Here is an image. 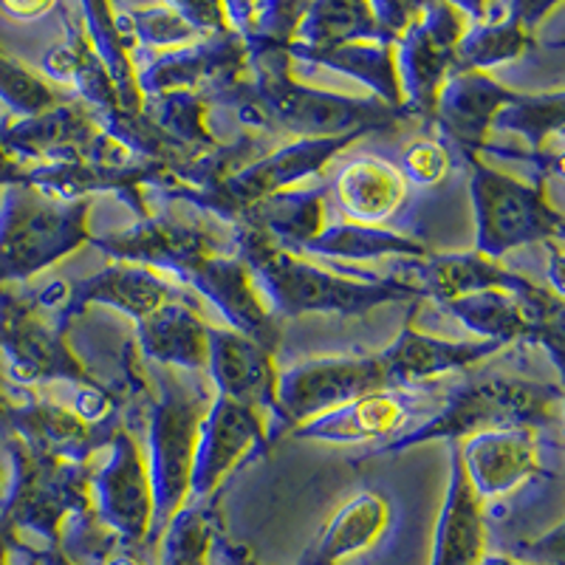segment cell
I'll return each instance as SVG.
<instances>
[{
    "label": "cell",
    "instance_id": "cell-3",
    "mask_svg": "<svg viewBox=\"0 0 565 565\" xmlns=\"http://www.w3.org/2000/svg\"><path fill=\"white\" fill-rule=\"evenodd\" d=\"M481 546L483 529L476 489L469 483L467 472L458 469L450 503L444 509L441 526H438L433 565H478L481 563Z\"/></svg>",
    "mask_w": 565,
    "mask_h": 565
},
{
    "label": "cell",
    "instance_id": "cell-7",
    "mask_svg": "<svg viewBox=\"0 0 565 565\" xmlns=\"http://www.w3.org/2000/svg\"><path fill=\"white\" fill-rule=\"evenodd\" d=\"M105 501H108L110 521L125 532L139 537L148 523V489L141 481L139 461L134 452L125 450L119 461L110 469L108 483H105Z\"/></svg>",
    "mask_w": 565,
    "mask_h": 565
},
{
    "label": "cell",
    "instance_id": "cell-10",
    "mask_svg": "<svg viewBox=\"0 0 565 565\" xmlns=\"http://www.w3.org/2000/svg\"><path fill=\"white\" fill-rule=\"evenodd\" d=\"M402 416V405L393 396H362L345 416H340V436H380L391 430Z\"/></svg>",
    "mask_w": 565,
    "mask_h": 565
},
{
    "label": "cell",
    "instance_id": "cell-9",
    "mask_svg": "<svg viewBox=\"0 0 565 565\" xmlns=\"http://www.w3.org/2000/svg\"><path fill=\"white\" fill-rule=\"evenodd\" d=\"M215 367H218V380L232 396H246V393L252 396L257 387H264V360L249 342L238 337H221L215 348Z\"/></svg>",
    "mask_w": 565,
    "mask_h": 565
},
{
    "label": "cell",
    "instance_id": "cell-5",
    "mask_svg": "<svg viewBox=\"0 0 565 565\" xmlns=\"http://www.w3.org/2000/svg\"><path fill=\"white\" fill-rule=\"evenodd\" d=\"M252 438H255V422L249 413L241 411V405L224 402L206 424L201 441V458L195 469L199 487H210L215 478H221V472L249 447Z\"/></svg>",
    "mask_w": 565,
    "mask_h": 565
},
{
    "label": "cell",
    "instance_id": "cell-8",
    "mask_svg": "<svg viewBox=\"0 0 565 565\" xmlns=\"http://www.w3.org/2000/svg\"><path fill=\"white\" fill-rule=\"evenodd\" d=\"M492 193L487 199V230L498 232V241L523 238L534 226V212H537V201L518 186L507 184L503 179H494Z\"/></svg>",
    "mask_w": 565,
    "mask_h": 565
},
{
    "label": "cell",
    "instance_id": "cell-1",
    "mask_svg": "<svg viewBox=\"0 0 565 565\" xmlns=\"http://www.w3.org/2000/svg\"><path fill=\"white\" fill-rule=\"evenodd\" d=\"M385 376V365L376 362H328V365L300 371L286 385V402L297 413L322 411L334 407L353 396H365L367 391L380 385Z\"/></svg>",
    "mask_w": 565,
    "mask_h": 565
},
{
    "label": "cell",
    "instance_id": "cell-6",
    "mask_svg": "<svg viewBox=\"0 0 565 565\" xmlns=\"http://www.w3.org/2000/svg\"><path fill=\"white\" fill-rule=\"evenodd\" d=\"M340 195L348 210L360 218H385L387 212L402 201L405 184L387 164L380 161H360L342 173Z\"/></svg>",
    "mask_w": 565,
    "mask_h": 565
},
{
    "label": "cell",
    "instance_id": "cell-11",
    "mask_svg": "<svg viewBox=\"0 0 565 565\" xmlns=\"http://www.w3.org/2000/svg\"><path fill=\"white\" fill-rule=\"evenodd\" d=\"M206 557V529L195 518H186L175 526L164 546L161 565H204Z\"/></svg>",
    "mask_w": 565,
    "mask_h": 565
},
{
    "label": "cell",
    "instance_id": "cell-12",
    "mask_svg": "<svg viewBox=\"0 0 565 565\" xmlns=\"http://www.w3.org/2000/svg\"><path fill=\"white\" fill-rule=\"evenodd\" d=\"M405 168L422 184H433V181L444 179L447 173V153L438 148L436 141H416L405 153Z\"/></svg>",
    "mask_w": 565,
    "mask_h": 565
},
{
    "label": "cell",
    "instance_id": "cell-13",
    "mask_svg": "<svg viewBox=\"0 0 565 565\" xmlns=\"http://www.w3.org/2000/svg\"><path fill=\"white\" fill-rule=\"evenodd\" d=\"M77 411L83 413L85 418H90V422H97L99 416H105V413H108V402H105L103 393L85 391V393H79V398H77Z\"/></svg>",
    "mask_w": 565,
    "mask_h": 565
},
{
    "label": "cell",
    "instance_id": "cell-2",
    "mask_svg": "<svg viewBox=\"0 0 565 565\" xmlns=\"http://www.w3.org/2000/svg\"><path fill=\"white\" fill-rule=\"evenodd\" d=\"M534 450L521 433H489L469 444V483L483 494L503 492L526 476Z\"/></svg>",
    "mask_w": 565,
    "mask_h": 565
},
{
    "label": "cell",
    "instance_id": "cell-4",
    "mask_svg": "<svg viewBox=\"0 0 565 565\" xmlns=\"http://www.w3.org/2000/svg\"><path fill=\"white\" fill-rule=\"evenodd\" d=\"M382 526H385V503L376 494H360L331 521L309 563L337 565L340 559L371 546L380 537Z\"/></svg>",
    "mask_w": 565,
    "mask_h": 565
},
{
    "label": "cell",
    "instance_id": "cell-14",
    "mask_svg": "<svg viewBox=\"0 0 565 565\" xmlns=\"http://www.w3.org/2000/svg\"><path fill=\"white\" fill-rule=\"evenodd\" d=\"M478 565H523V563H514V559H507V557H487Z\"/></svg>",
    "mask_w": 565,
    "mask_h": 565
}]
</instances>
